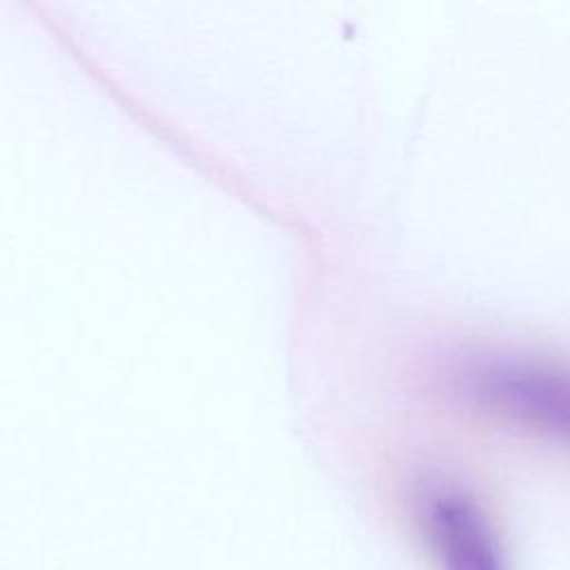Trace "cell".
Listing matches in <instances>:
<instances>
[{
	"label": "cell",
	"instance_id": "obj_2",
	"mask_svg": "<svg viewBox=\"0 0 570 570\" xmlns=\"http://www.w3.org/2000/svg\"><path fill=\"white\" fill-rule=\"evenodd\" d=\"M410 512L439 570H508L499 530L459 479L425 470L412 479Z\"/></svg>",
	"mask_w": 570,
	"mask_h": 570
},
{
	"label": "cell",
	"instance_id": "obj_1",
	"mask_svg": "<svg viewBox=\"0 0 570 570\" xmlns=\"http://www.w3.org/2000/svg\"><path fill=\"white\" fill-rule=\"evenodd\" d=\"M456 396L472 410L548 441L566 443L570 401L559 358L537 350L483 347L452 370Z\"/></svg>",
	"mask_w": 570,
	"mask_h": 570
}]
</instances>
